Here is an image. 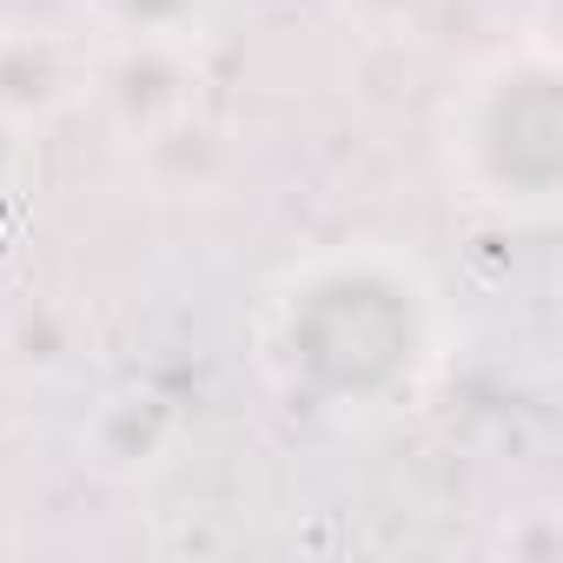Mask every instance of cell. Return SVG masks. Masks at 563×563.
Returning a JSON list of instances; mask_svg holds the SVG:
<instances>
[{
    "label": "cell",
    "mask_w": 563,
    "mask_h": 563,
    "mask_svg": "<svg viewBox=\"0 0 563 563\" xmlns=\"http://www.w3.org/2000/svg\"><path fill=\"white\" fill-rule=\"evenodd\" d=\"M80 14L120 41H192L206 0H80Z\"/></svg>",
    "instance_id": "8992f818"
},
{
    "label": "cell",
    "mask_w": 563,
    "mask_h": 563,
    "mask_svg": "<svg viewBox=\"0 0 563 563\" xmlns=\"http://www.w3.org/2000/svg\"><path fill=\"white\" fill-rule=\"evenodd\" d=\"M451 173L490 206H550L563 173L556 60L543 41L497 54L451 107Z\"/></svg>",
    "instance_id": "7a4b0ae2"
},
{
    "label": "cell",
    "mask_w": 563,
    "mask_h": 563,
    "mask_svg": "<svg viewBox=\"0 0 563 563\" xmlns=\"http://www.w3.org/2000/svg\"><path fill=\"white\" fill-rule=\"evenodd\" d=\"M87 87L120 133L153 140V133L192 120V100H199L192 41H120V34H107V47L87 54Z\"/></svg>",
    "instance_id": "3957f363"
},
{
    "label": "cell",
    "mask_w": 563,
    "mask_h": 563,
    "mask_svg": "<svg viewBox=\"0 0 563 563\" xmlns=\"http://www.w3.org/2000/svg\"><path fill=\"white\" fill-rule=\"evenodd\" d=\"M74 93H87V47L67 27L47 21H8L0 27V113L47 120Z\"/></svg>",
    "instance_id": "277c9868"
},
{
    "label": "cell",
    "mask_w": 563,
    "mask_h": 563,
    "mask_svg": "<svg viewBox=\"0 0 563 563\" xmlns=\"http://www.w3.org/2000/svg\"><path fill=\"white\" fill-rule=\"evenodd\" d=\"M431 292L424 278L378 252H325L272 292L258 358L278 398L325 418H372L405 405L431 372Z\"/></svg>",
    "instance_id": "6da1fadb"
},
{
    "label": "cell",
    "mask_w": 563,
    "mask_h": 563,
    "mask_svg": "<svg viewBox=\"0 0 563 563\" xmlns=\"http://www.w3.org/2000/svg\"><path fill=\"white\" fill-rule=\"evenodd\" d=\"M14 173H21V120L0 113V192L14 186Z\"/></svg>",
    "instance_id": "52a82bcc"
},
{
    "label": "cell",
    "mask_w": 563,
    "mask_h": 563,
    "mask_svg": "<svg viewBox=\"0 0 563 563\" xmlns=\"http://www.w3.org/2000/svg\"><path fill=\"white\" fill-rule=\"evenodd\" d=\"M166 438H173V418L153 405V398H140V391H126V398H113L100 418H93V457L100 464H113V471H140V464H153L159 451H166Z\"/></svg>",
    "instance_id": "5b68a950"
},
{
    "label": "cell",
    "mask_w": 563,
    "mask_h": 563,
    "mask_svg": "<svg viewBox=\"0 0 563 563\" xmlns=\"http://www.w3.org/2000/svg\"><path fill=\"white\" fill-rule=\"evenodd\" d=\"M358 8H365L372 21H411V14L424 8V0H358Z\"/></svg>",
    "instance_id": "ba28073f"
}]
</instances>
